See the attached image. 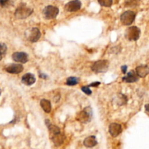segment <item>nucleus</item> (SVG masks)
I'll list each match as a JSON object with an SVG mask.
<instances>
[{"label": "nucleus", "instance_id": "24", "mask_svg": "<svg viewBox=\"0 0 149 149\" xmlns=\"http://www.w3.org/2000/svg\"><path fill=\"white\" fill-rule=\"evenodd\" d=\"M82 90L85 92V94H87V95H90L92 94V91L91 89H89V86H85V87H82Z\"/></svg>", "mask_w": 149, "mask_h": 149}, {"label": "nucleus", "instance_id": "7", "mask_svg": "<svg viewBox=\"0 0 149 149\" xmlns=\"http://www.w3.org/2000/svg\"><path fill=\"white\" fill-rule=\"evenodd\" d=\"M135 16V12L131 10H127L121 14L120 20L123 25L130 26L134 22Z\"/></svg>", "mask_w": 149, "mask_h": 149}, {"label": "nucleus", "instance_id": "2", "mask_svg": "<svg viewBox=\"0 0 149 149\" xmlns=\"http://www.w3.org/2000/svg\"><path fill=\"white\" fill-rule=\"evenodd\" d=\"M124 36L130 41H137L140 36V30L137 26L129 27L126 29Z\"/></svg>", "mask_w": 149, "mask_h": 149}, {"label": "nucleus", "instance_id": "9", "mask_svg": "<svg viewBox=\"0 0 149 149\" xmlns=\"http://www.w3.org/2000/svg\"><path fill=\"white\" fill-rule=\"evenodd\" d=\"M5 71L10 73L12 74H18L24 71V66L20 63H12L7 66L5 68Z\"/></svg>", "mask_w": 149, "mask_h": 149}, {"label": "nucleus", "instance_id": "27", "mask_svg": "<svg viewBox=\"0 0 149 149\" xmlns=\"http://www.w3.org/2000/svg\"><path fill=\"white\" fill-rule=\"evenodd\" d=\"M121 71H122V73H124V74H125V73H127V66H121Z\"/></svg>", "mask_w": 149, "mask_h": 149}, {"label": "nucleus", "instance_id": "30", "mask_svg": "<svg viewBox=\"0 0 149 149\" xmlns=\"http://www.w3.org/2000/svg\"><path fill=\"white\" fill-rule=\"evenodd\" d=\"M0 95H1V89H0Z\"/></svg>", "mask_w": 149, "mask_h": 149}, {"label": "nucleus", "instance_id": "28", "mask_svg": "<svg viewBox=\"0 0 149 149\" xmlns=\"http://www.w3.org/2000/svg\"><path fill=\"white\" fill-rule=\"evenodd\" d=\"M40 78H42V79H46V78L47 77V76H46V75H44V74H43V73H40Z\"/></svg>", "mask_w": 149, "mask_h": 149}, {"label": "nucleus", "instance_id": "20", "mask_svg": "<svg viewBox=\"0 0 149 149\" xmlns=\"http://www.w3.org/2000/svg\"><path fill=\"white\" fill-rule=\"evenodd\" d=\"M127 101V98H126V96H124V95H119L116 98V104H118L119 105H122L124 104H125Z\"/></svg>", "mask_w": 149, "mask_h": 149}, {"label": "nucleus", "instance_id": "16", "mask_svg": "<svg viewBox=\"0 0 149 149\" xmlns=\"http://www.w3.org/2000/svg\"><path fill=\"white\" fill-rule=\"evenodd\" d=\"M51 139L56 146H60L63 143V141H64V137H63V134H61V133L53 134Z\"/></svg>", "mask_w": 149, "mask_h": 149}, {"label": "nucleus", "instance_id": "11", "mask_svg": "<svg viewBox=\"0 0 149 149\" xmlns=\"http://www.w3.org/2000/svg\"><path fill=\"white\" fill-rule=\"evenodd\" d=\"M108 130H109V133L111 134V135L112 137H116L121 133L122 127L120 124H117V123H112V124H110Z\"/></svg>", "mask_w": 149, "mask_h": 149}, {"label": "nucleus", "instance_id": "12", "mask_svg": "<svg viewBox=\"0 0 149 149\" xmlns=\"http://www.w3.org/2000/svg\"><path fill=\"white\" fill-rule=\"evenodd\" d=\"M138 79L139 76L134 71H130L126 76L122 78L123 82H125L127 83H133V82L138 81Z\"/></svg>", "mask_w": 149, "mask_h": 149}, {"label": "nucleus", "instance_id": "25", "mask_svg": "<svg viewBox=\"0 0 149 149\" xmlns=\"http://www.w3.org/2000/svg\"><path fill=\"white\" fill-rule=\"evenodd\" d=\"M8 2H9V0H0V5L3 7L8 5Z\"/></svg>", "mask_w": 149, "mask_h": 149}, {"label": "nucleus", "instance_id": "22", "mask_svg": "<svg viewBox=\"0 0 149 149\" xmlns=\"http://www.w3.org/2000/svg\"><path fill=\"white\" fill-rule=\"evenodd\" d=\"M139 3H140V0H127L125 2V6L133 8L138 5Z\"/></svg>", "mask_w": 149, "mask_h": 149}, {"label": "nucleus", "instance_id": "10", "mask_svg": "<svg viewBox=\"0 0 149 149\" xmlns=\"http://www.w3.org/2000/svg\"><path fill=\"white\" fill-rule=\"evenodd\" d=\"M12 60L15 62L20 63H26L28 60V55L24 52H16L12 55Z\"/></svg>", "mask_w": 149, "mask_h": 149}, {"label": "nucleus", "instance_id": "23", "mask_svg": "<svg viewBox=\"0 0 149 149\" xmlns=\"http://www.w3.org/2000/svg\"><path fill=\"white\" fill-rule=\"evenodd\" d=\"M98 2L101 6L105 8H110L113 4V0H98Z\"/></svg>", "mask_w": 149, "mask_h": 149}, {"label": "nucleus", "instance_id": "29", "mask_svg": "<svg viewBox=\"0 0 149 149\" xmlns=\"http://www.w3.org/2000/svg\"><path fill=\"white\" fill-rule=\"evenodd\" d=\"M145 108H146V110L148 112H149V104H146V105H145Z\"/></svg>", "mask_w": 149, "mask_h": 149}, {"label": "nucleus", "instance_id": "15", "mask_svg": "<svg viewBox=\"0 0 149 149\" xmlns=\"http://www.w3.org/2000/svg\"><path fill=\"white\" fill-rule=\"evenodd\" d=\"M98 143L96 140V137L95 136H89V137H86L84 140V145L87 148H92L95 146Z\"/></svg>", "mask_w": 149, "mask_h": 149}, {"label": "nucleus", "instance_id": "5", "mask_svg": "<svg viewBox=\"0 0 149 149\" xmlns=\"http://www.w3.org/2000/svg\"><path fill=\"white\" fill-rule=\"evenodd\" d=\"M58 8L55 6H52V5L47 6L43 10V15H44V18L47 20L54 19L58 16Z\"/></svg>", "mask_w": 149, "mask_h": 149}, {"label": "nucleus", "instance_id": "3", "mask_svg": "<svg viewBox=\"0 0 149 149\" xmlns=\"http://www.w3.org/2000/svg\"><path fill=\"white\" fill-rule=\"evenodd\" d=\"M92 117V111L90 107H87L85 109L82 110L77 115L78 121L82 123H88L91 121Z\"/></svg>", "mask_w": 149, "mask_h": 149}, {"label": "nucleus", "instance_id": "1", "mask_svg": "<svg viewBox=\"0 0 149 149\" xmlns=\"http://www.w3.org/2000/svg\"><path fill=\"white\" fill-rule=\"evenodd\" d=\"M33 13V10L26 7V5H21L15 12V18L18 19H25Z\"/></svg>", "mask_w": 149, "mask_h": 149}, {"label": "nucleus", "instance_id": "19", "mask_svg": "<svg viewBox=\"0 0 149 149\" xmlns=\"http://www.w3.org/2000/svg\"><path fill=\"white\" fill-rule=\"evenodd\" d=\"M79 82V79L77 77H75V76H71L69 77L66 80V84L68 86H74L76 85Z\"/></svg>", "mask_w": 149, "mask_h": 149}, {"label": "nucleus", "instance_id": "8", "mask_svg": "<svg viewBox=\"0 0 149 149\" xmlns=\"http://www.w3.org/2000/svg\"><path fill=\"white\" fill-rule=\"evenodd\" d=\"M82 7V2L79 0H72L65 5V10L68 12H76Z\"/></svg>", "mask_w": 149, "mask_h": 149}, {"label": "nucleus", "instance_id": "14", "mask_svg": "<svg viewBox=\"0 0 149 149\" xmlns=\"http://www.w3.org/2000/svg\"><path fill=\"white\" fill-rule=\"evenodd\" d=\"M135 71L139 77L144 78L149 73V67L146 65H140L136 68Z\"/></svg>", "mask_w": 149, "mask_h": 149}, {"label": "nucleus", "instance_id": "13", "mask_svg": "<svg viewBox=\"0 0 149 149\" xmlns=\"http://www.w3.org/2000/svg\"><path fill=\"white\" fill-rule=\"evenodd\" d=\"M21 82H22V83L24 84L25 85L30 86V85H32L33 84L35 83L36 78L35 76H34V75L32 74V73H27L23 76Z\"/></svg>", "mask_w": 149, "mask_h": 149}, {"label": "nucleus", "instance_id": "18", "mask_svg": "<svg viewBox=\"0 0 149 149\" xmlns=\"http://www.w3.org/2000/svg\"><path fill=\"white\" fill-rule=\"evenodd\" d=\"M45 123H46V125H47V127H48L49 130H50V133L52 134V135H53V134H58V133H60V128H59V127H58L57 126L53 125V124H50L48 119L46 120Z\"/></svg>", "mask_w": 149, "mask_h": 149}, {"label": "nucleus", "instance_id": "26", "mask_svg": "<svg viewBox=\"0 0 149 149\" xmlns=\"http://www.w3.org/2000/svg\"><path fill=\"white\" fill-rule=\"evenodd\" d=\"M100 85V82H93V83H91L90 85H89L88 86H89V87H98Z\"/></svg>", "mask_w": 149, "mask_h": 149}, {"label": "nucleus", "instance_id": "6", "mask_svg": "<svg viewBox=\"0 0 149 149\" xmlns=\"http://www.w3.org/2000/svg\"><path fill=\"white\" fill-rule=\"evenodd\" d=\"M25 36L28 41L36 42L41 37V32L37 28H31L26 31Z\"/></svg>", "mask_w": 149, "mask_h": 149}, {"label": "nucleus", "instance_id": "4", "mask_svg": "<svg viewBox=\"0 0 149 149\" xmlns=\"http://www.w3.org/2000/svg\"><path fill=\"white\" fill-rule=\"evenodd\" d=\"M109 66V62L106 60H100L96 61L92 66V70L95 73H104Z\"/></svg>", "mask_w": 149, "mask_h": 149}, {"label": "nucleus", "instance_id": "17", "mask_svg": "<svg viewBox=\"0 0 149 149\" xmlns=\"http://www.w3.org/2000/svg\"><path fill=\"white\" fill-rule=\"evenodd\" d=\"M40 105L42 109L45 111L46 113H50L51 111L52 106H51V103L50 100L46 99H42L40 102Z\"/></svg>", "mask_w": 149, "mask_h": 149}, {"label": "nucleus", "instance_id": "21", "mask_svg": "<svg viewBox=\"0 0 149 149\" xmlns=\"http://www.w3.org/2000/svg\"><path fill=\"white\" fill-rule=\"evenodd\" d=\"M8 47L5 43H0V60L3 58L4 55L6 54Z\"/></svg>", "mask_w": 149, "mask_h": 149}]
</instances>
